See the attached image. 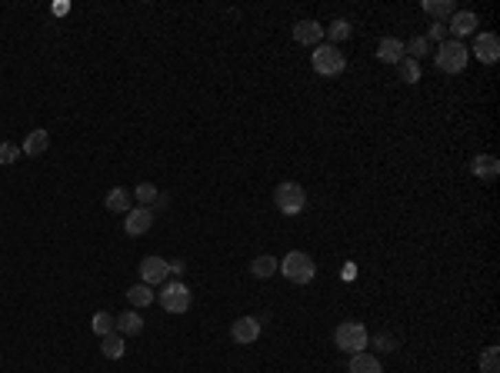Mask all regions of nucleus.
<instances>
[{
	"mask_svg": "<svg viewBox=\"0 0 500 373\" xmlns=\"http://www.w3.org/2000/svg\"><path fill=\"white\" fill-rule=\"evenodd\" d=\"M277 270L290 284H310L317 277V264L310 260V253H304V250H290L283 260H277Z\"/></svg>",
	"mask_w": 500,
	"mask_h": 373,
	"instance_id": "1",
	"label": "nucleus"
},
{
	"mask_svg": "<svg viewBox=\"0 0 500 373\" xmlns=\"http://www.w3.org/2000/svg\"><path fill=\"white\" fill-rule=\"evenodd\" d=\"M334 343H337V350H344V353H360L364 347L370 343V333L364 324H357V320H344L340 327L334 330Z\"/></svg>",
	"mask_w": 500,
	"mask_h": 373,
	"instance_id": "2",
	"label": "nucleus"
},
{
	"mask_svg": "<svg viewBox=\"0 0 500 373\" xmlns=\"http://www.w3.org/2000/svg\"><path fill=\"white\" fill-rule=\"evenodd\" d=\"M310 64H314V70H317L320 77H337V74H344L347 57L340 54V47L317 44V47H314V54H310Z\"/></svg>",
	"mask_w": 500,
	"mask_h": 373,
	"instance_id": "3",
	"label": "nucleus"
},
{
	"mask_svg": "<svg viewBox=\"0 0 500 373\" xmlns=\"http://www.w3.org/2000/svg\"><path fill=\"white\" fill-rule=\"evenodd\" d=\"M307 203V194L301 183H294V180H283L281 187L274 190V207L281 210V214H287V217H297L301 210H304Z\"/></svg>",
	"mask_w": 500,
	"mask_h": 373,
	"instance_id": "4",
	"label": "nucleus"
},
{
	"mask_svg": "<svg viewBox=\"0 0 500 373\" xmlns=\"http://www.w3.org/2000/svg\"><path fill=\"white\" fill-rule=\"evenodd\" d=\"M467 57H470V50L460 44V41H444V44L437 47V70H444V74H460L464 67H467Z\"/></svg>",
	"mask_w": 500,
	"mask_h": 373,
	"instance_id": "5",
	"label": "nucleus"
},
{
	"mask_svg": "<svg viewBox=\"0 0 500 373\" xmlns=\"http://www.w3.org/2000/svg\"><path fill=\"white\" fill-rule=\"evenodd\" d=\"M191 304H194V293L187 290L184 280H171V284L160 286V307L167 313H187Z\"/></svg>",
	"mask_w": 500,
	"mask_h": 373,
	"instance_id": "6",
	"label": "nucleus"
},
{
	"mask_svg": "<svg viewBox=\"0 0 500 373\" xmlns=\"http://www.w3.org/2000/svg\"><path fill=\"white\" fill-rule=\"evenodd\" d=\"M261 327H263L261 317H240V320L230 324V337H234V343L247 347V343H254L261 337Z\"/></svg>",
	"mask_w": 500,
	"mask_h": 373,
	"instance_id": "7",
	"label": "nucleus"
},
{
	"mask_svg": "<svg viewBox=\"0 0 500 373\" xmlns=\"http://www.w3.org/2000/svg\"><path fill=\"white\" fill-rule=\"evenodd\" d=\"M167 260L164 257H144L140 260V284H147V286H160L164 280H167Z\"/></svg>",
	"mask_w": 500,
	"mask_h": 373,
	"instance_id": "8",
	"label": "nucleus"
},
{
	"mask_svg": "<svg viewBox=\"0 0 500 373\" xmlns=\"http://www.w3.org/2000/svg\"><path fill=\"white\" fill-rule=\"evenodd\" d=\"M477 14L474 10H454V17L447 23V30L454 34L450 41H460V37H470V34H477Z\"/></svg>",
	"mask_w": 500,
	"mask_h": 373,
	"instance_id": "9",
	"label": "nucleus"
},
{
	"mask_svg": "<svg viewBox=\"0 0 500 373\" xmlns=\"http://www.w3.org/2000/svg\"><path fill=\"white\" fill-rule=\"evenodd\" d=\"M153 227V210L151 207H133L131 214L124 217V230L131 234V237H140V234H147Z\"/></svg>",
	"mask_w": 500,
	"mask_h": 373,
	"instance_id": "10",
	"label": "nucleus"
},
{
	"mask_svg": "<svg viewBox=\"0 0 500 373\" xmlns=\"http://www.w3.org/2000/svg\"><path fill=\"white\" fill-rule=\"evenodd\" d=\"M474 57H477L480 64H494L500 57V37L497 34H477V41H474Z\"/></svg>",
	"mask_w": 500,
	"mask_h": 373,
	"instance_id": "11",
	"label": "nucleus"
},
{
	"mask_svg": "<svg viewBox=\"0 0 500 373\" xmlns=\"http://www.w3.org/2000/svg\"><path fill=\"white\" fill-rule=\"evenodd\" d=\"M294 41L304 47H317L324 41V27L317 21H297L294 23Z\"/></svg>",
	"mask_w": 500,
	"mask_h": 373,
	"instance_id": "12",
	"label": "nucleus"
},
{
	"mask_svg": "<svg viewBox=\"0 0 500 373\" xmlns=\"http://www.w3.org/2000/svg\"><path fill=\"white\" fill-rule=\"evenodd\" d=\"M470 174L480 177V180H494L500 174V160L494 154H480L470 160Z\"/></svg>",
	"mask_w": 500,
	"mask_h": 373,
	"instance_id": "13",
	"label": "nucleus"
},
{
	"mask_svg": "<svg viewBox=\"0 0 500 373\" xmlns=\"http://www.w3.org/2000/svg\"><path fill=\"white\" fill-rule=\"evenodd\" d=\"M47 147H50V133H47V131H30L27 137H23L21 154H27V157H41V154H47Z\"/></svg>",
	"mask_w": 500,
	"mask_h": 373,
	"instance_id": "14",
	"label": "nucleus"
},
{
	"mask_svg": "<svg viewBox=\"0 0 500 373\" xmlns=\"http://www.w3.org/2000/svg\"><path fill=\"white\" fill-rule=\"evenodd\" d=\"M377 57H380L384 64H400V60H404V41L384 37V41L377 44Z\"/></svg>",
	"mask_w": 500,
	"mask_h": 373,
	"instance_id": "15",
	"label": "nucleus"
},
{
	"mask_svg": "<svg viewBox=\"0 0 500 373\" xmlns=\"http://www.w3.org/2000/svg\"><path fill=\"white\" fill-rule=\"evenodd\" d=\"M104 203H107V210H113V214H131L133 210V197L127 187H113Z\"/></svg>",
	"mask_w": 500,
	"mask_h": 373,
	"instance_id": "16",
	"label": "nucleus"
},
{
	"mask_svg": "<svg viewBox=\"0 0 500 373\" xmlns=\"http://www.w3.org/2000/svg\"><path fill=\"white\" fill-rule=\"evenodd\" d=\"M350 373H384V367H380V360L373 353L360 350L350 357Z\"/></svg>",
	"mask_w": 500,
	"mask_h": 373,
	"instance_id": "17",
	"label": "nucleus"
},
{
	"mask_svg": "<svg viewBox=\"0 0 500 373\" xmlns=\"http://www.w3.org/2000/svg\"><path fill=\"white\" fill-rule=\"evenodd\" d=\"M117 330H120V337H133V333L144 330V317L137 310H127V313L117 317Z\"/></svg>",
	"mask_w": 500,
	"mask_h": 373,
	"instance_id": "18",
	"label": "nucleus"
},
{
	"mask_svg": "<svg viewBox=\"0 0 500 373\" xmlns=\"http://www.w3.org/2000/svg\"><path fill=\"white\" fill-rule=\"evenodd\" d=\"M100 353H104L107 360H120V357H124V337H120V333L100 337Z\"/></svg>",
	"mask_w": 500,
	"mask_h": 373,
	"instance_id": "19",
	"label": "nucleus"
},
{
	"mask_svg": "<svg viewBox=\"0 0 500 373\" xmlns=\"http://www.w3.org/2000/svg\"><path fill=\"white\" fill-rule=\"evenodd\" d=\"M90 330H94L97 337H107V333H113V330H117V317H110L107 310H100V313H94V317H90Z\"/></svg>",
	"mask_w": 500,
	"mask_h": 373,
	"instance_id": "20",
	"label": "nucleus"
},
{
	"mask_svg": "<svg viewBox=\"0 0 500 373\" xmlns=\"http://www.w3.org/2000/svg\"><path fill=\"white\" fill-rule=\"evenodd\" d=\"M424 10L437 17V23H444V17H454V3L450 0H424Z\"/></svg>",
	"mask_w": 500,
	"mask_h": 373,
	"instance_id": "21",
	"label": "nucleus"
},
{
	"mask_svg": "<svg viewBox=\"0 0 500 373\" xmlns=\"http://www.w3.org/2000/svg\"><path fill=\"white\" fill-rule=\"evenodd\" d=\"M127 300H131L133 307H151L157 297H153V290L147 284H137V286H131V290H127Z\"/></svg>",
	"mask_w": 500,
	"mask_h": 373,
	"instance_id": "22",
	"label": "nucleus"
},
{
	"mask_svg": "<svg viewBox=\"0 0 500 373\" xmlns=\"http://www.w3.org/2000/svg\"><path fill=\"white\" fill-rule=\"evenodd\" d=\"M250 273L254 277H270V273H277V260L270 257V253H263V257H254V264H250Z\"/></svg>",
	"mask_w": 500,
	"mask_h": 373,
	"instance_id": "23",
	"label": "nucleus"
},
{
	"mask_svg": "<svg viewBox=\"0 0 500 373\" xmlns=\"http://www.w3.org/2000/svg\"><path fill=\"white\" fill-rule=\"evenodd\" d=\"M324 34L334 41V47H337L340 41H347L350 34H354V27H350V21H334L330 27H324Z\"/></svg>",
	"mask_w": 500,
	"mask_h": 373,
	"instance_id": "24",
	"label": "nucleus"
},
{
	"mask_svg": "<svg viewBox=\"0 0 500 373\" xmlns=\"http://www.w3.org/2000/svg\"><path fill=\"white\" fill-rule=\"evenodd\" d=\"M480 370L483 373H500V350L497 347H487L480 353Z\"/></svg>",
	"mask_w": 500,
	"mask_h": 373,
	"instance_id": "25",
	"label": "nucleus"
},
{
	"mask_svg": "<svg viewBox=\"0 0 500 373\" xmlns=\"http://www.w3.org/2000/svg\"><path fill=\"white\" fill-rule=\"evenodd\" d=\"M133 194H137V200H140L144 207H153V203L160 200V190H157L153 183H137V187H133Z\"/></svg>",
	"mask_w": 500,
	"mask_h": 373,
	"instance_id": "26",
	"label": "nucleus"
},
{
	"mask_svg": "<svg viewBox=\"0 0 500 373\" xmlns=\"http://www.w3.org/2000/svg\"><path fill=\"white\" fill-rule=\"evenodd\" d=\"M400 77H404V84H417L420 80V64L411 60V57H404L400 60Z\"/></svg>",
	"mask_w": 500,
	"mask_h": 373,
	"instance_id": "27",
	"label": "nucleus"
},
{
	"mask_svg": "<svg viewBox=\"0 0 500 373\" xmlns=\"http://www.w3.org/2000/svg\"><path fill=\"white\" fill-rule=\"evenodd\" d=\"M427 44H431L427 37H413L411 44H404V54H411V60H417V64H420V57L427 54Z\"/></svg>",
	"mask_w": 500,
	"mask_h": 373,
	"instance_id": "28",
	"label": "nucleus"
},
{
	"mask_svg": "<svg viewBox=\"0 0 500 373\" xmlns=\"http://www.w3.org/2000/svg\"><path fill=\"white\" fill-rule=\"evenodd\" d=\"M17 157H21V147H17V144H10V140L0 144V163H3V167L17 163Z\"/></svg>",
	"mask_w": 500,
	"mask_h": 373,
	"instance_id": "29",
	"label": "nucleus"
},
{
	"mask_svg": "<svg viewBox=\"0 0 500 373\" xmlns=\"http://www.w3.org/2000/svg\"><path fill=\"white\" fill-rule=\"evenodd\" d=\"M373 347H377V350H397V337H391V333H377V337H373Z\"/></svg>",
	"mask_w": 500,
	"mask_h": 373,
	"instance_id": "30",
	"label": "nucleus"
},
{
	"mask_svg": "<svg viewBox=\"0 0 500 373\" xmlns=\"http://www.w3.org/2000/svg\"><path fill=\"white\" fill-rule=\"evenodd\" d=\"M427 41H437V44L450 41V30H447V23H434V27H431V34H427Z\"/></svg>",
	"mask_w": 500,
	"mask_h": 373,
	"instance_id": "31",
	"label": "nucleus"
},
{
	"mask_svg": "<svg viewBox=\"0 0 500 373\" xmlns=\"http://www.w3.org/2000/svg\"><path fill=\"white\" fill-rule=\"evenodd\" d=\"M167 270H171L174 277H180V273L187 270V264H184V260H167Z\"/></svg>",
	"mask_w": 500,
	"mask_h": 373,
	"instance_id": "32",
	"label": "nucleus"
}]
</instances>
